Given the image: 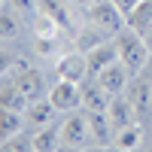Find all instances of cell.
<instances>
[{
    "mask_svg": "<svg viewBox=\"0 0 152 152\" xmlns=\"http://www.w3.org/2000/svg\"><path fill=\"white\" fill-rule=\"evenodd\" d=\"M143 40H146V43H149V49H152V31H149V34L143 37Z\"/></svg>",
    "mask_w": 152,
    "mask_h": 152,
    "instance_id": "obj_29",
    "label": "cell"
},
{
    "mask_svg": "<svg viewBox=\"0 0 152 152\" xmlns=\"http://www.w3.org/2000/svg\"><path fill=\"white\" fill-rule=\"evenodd\" d=\"M107 116H110L113 131H119V128H125V125H131V122H134L137 110H134L131 100H125L122 94H113V97H110V107H107Z\"/></svg>",
    "mask_w": 152,
    "mask_h": 152,
    "instance_id": "obj_9",
    "label": "cell"
},
{
    "mask_svg": "<svg viewBox=\"0 0 152 152\" xmlns=\"http://www.w3.org/2000/svg\"><path fill=\"white\" fill-rule=\"evenodd\" d=\"M73 3H79V6H91L94 0H73Z\"/></svg>",
    "mask_w": 152,
    "mask_h": 152,
    "instance_id": "obj_28",
    "label": "cell"
},
{
    "mask_svg": "<svg viewBox=\"0 0 152 152\" xmlns=\"http://www.w3.org/2000/svg\"><path fill=\"white\" fill-rule=\"evenodd\" d=\"M49 100H52V107L55 110H76V107H82V85L79 82H73V79H61L52 91H49Z\"/></svg>",
    "mask_w": 152,
    "mask_h": 152,
    "instance_id": "obj_4",
    "label": "cell"
},
{
    "mask_svg": "<svg viewBox=\"0 0 152 152\" xmlns=\"http://www.w3.org/2000/svg\"><path fill=\"white\" fill-rule=\"evenodd\" d=\"M9 67H12V55H9V52H3V49H0V76H3V73H6Z\"/></svg>",
    "mask_w": 152,
    "mask_h": 152,
    "instance_id": "obj_26",
    "label": "cell"
},
{
    "mask_svg": "<svg viewBox=\"0 0 152 152\" xmlns=\"http://www.w3.org/2000/svg\"><path fill=\"white\" fill-rule=\"evenodd\" d=\"M85 58H88V76H94L104 70V67H110L113 61H119V49H116V40L113 43H100V46H94V49H88L85 52Z\"/></svg>",
    "mask_w": 152,
    "mask_h": 152,
    "instance_id": "obj_8",
    "label": "cell"
},
{
    "mask_svg": "<svg viewBox=\"0 0 152 152\" xmlns=\"http://www.w3.org/2000/svg\"><path fill=\"white\" fill-rule=\"evenodd\" d=\"M125 24H128L131 31H137L140 37H146L152 31V0H143V3H137L131 9V15L125 18Z\"/></svg>",
    "mask_w": 152,
    "mask_h": 152,
    "instance_id": "obj_10",
    "label": "cell"
},
{
    "mask_svg": "<svg viewBox=\"0 0 152 152\" xmlns=\"http://www.w3.org/2000/svg\"><path fill=\"white\" fill-rule=\"evenodd\" d=\"M12 9H18V12H37L40 6H37V0H9Z\"/></svg>",
    "mask_w": 152,
    "mask_h": 152,
    "instance_id": "obj_24",
    "label": "cell"
},
{
    "mask_svg": "<svg viewBox=\"0 0 152 152\" xmlns=\"http://www.w3.org/2000/svg\"><path fill=\"white\" fill-rule=\"evenodd\" d=\"M85 119H88V134H91L94 146H113L116 131H113V125H110L107 110H91V113H85Z\"/></svg>",
    "mask_w": 152,
    "mask_h": 152,
    "instance_id": "obj_6",
    "label": "cell"
},
{
    "mask_svg": "<svg viewBox=\"0 0 152 152\" xmlns=\"http://www.w3.org/2000/svg\"><path fill=\"white\" fill-rule=\"evenodd\" d=\"M40 9H43V12H49V15H52V18H55L64 31L70 28V12H67V6L61 3V0H40Z\"/></svg>",
    "mask_w": 152,
    "mask_h": 152,
    "instance_id": "obj_18",
    "label": "cell"
},
{
    "mask_svg": "<svg viewBox=\"0 0 152 152\" xmlns=\"http://www.w3.org/2000/svg\"><path fill=\"white\" fill-rule=\"evenodd\" d=\"M110 91L100 82H91V85H82V110L91 113V110H107L110 107Z\"/></svg>",
    "mask_w": 152,
    "mask_h": 152,
    "instance_id": "obj_11",
    "label": "cell"
},
{
    "mask_svg": "<svg viewBox=\"0 0 152 152\" xmlns=\"http://www.w3.org/2000/svg\"><path fill=\"white\" fill-rule=\"evenodd\" d=\"M94 79L104 85L110 94H122V91H125V85H128V79H131V73H128V67H125L122 61H113V64L104 67V70L94 76Z\"/></svg>",
    "mask_w": 152,
    "mask_h": 152,
    "instance_id": "obj_7",
    "label": "cell"
},
{
    "mask_svg": "<svg viewBox=\"0 0 152 152\" xmlns=\"http://www.w3.org/2000/svg\"><path fill=\"white\" fill-rule=\"evenodd\" d=\"M55 40L58 37H37V52L40 55H52L55 52Z\"/></svg>",
    "mask_w": 152,
    "mask_h": 152,
    "instance_id": "obj_23",
    "label": "cell"
},
{
    "mask_svg": "<svg viewBox=\"0 0 152 152\" xmlns=\"http://www.w3.org/2000/svg\"><path fill=\"white\" fill-rule=\"evenodd\" d=\"M58 76L61 79H73V82H82L85 76H88V58L85 52L79 49V52H67V55H61L58 58Z\"/></svg>",
    "mask_w": 152,
    "mask_h": 152,
    "instance_id": "obj_5",
    "label": "cell"
},
{
    "mask_svg": "<svg viewBox=\"0 0 152 152\" xmlns=\"http://www.w3.org/2000/svg\"><path fill=\"white\" fill-rule=\"evenodd\" d=\"M15 37H18V21H15V15L0 9V40H15Z\"/></svg>",
    "mask_w": 152,
    "mask_h": 152,
    "instance_id": "obj_21",
    "label": "cell"
},
{
    "mask_svg": "<svg viewBox=\"0 0 152 152\" xmlns=\"http://www.w3.org/2000/svg\"><path fill=\"white\" fill-rule=\"evenodd\" d=\"M0 9H3V0H0Z\"/></svg>",
    "mask_w": 152,
    "mask_h": 152,
    "instance_id": "obj_30",
    "label": "cell"
},
{
    "mask_svg": "<svg viewBox=\"0 0 152 152\" xmlns=\"http://www.w3.org/2000/svg\"><path fill=\"white\" fill-rule=\"evenodd\" d=\"M52 113H58V110L52 107V100H46V104H34V107H31V122L43 125V122H49V116H52Z\"/></svg>",
    "mask_w": 152,
    "mask_h": 152,
    "instance_id": "obj_22",
    "label": "cell"
},
{
    "mask_svg": "<svg viewBox=\"0 0 152 152\" xmlns=\"http://www.w3.org/2000/svg\"><path fill=\"white\" fill-rule=\"evenodd\" d=\"M100 43H107V31L97 28V24H91V28H85L79 34V49H82V52H88V49H94Z\"/></svg>",
    "mask_w": 152,
    "mask_h": 152,
    "instance_id": "obj_19",
    "label": "cell"
},
{
    "mask_svg": "<svg viewBox=\"0 0 152 152\" xmlns=\"http://www.w3.org/2000/svg\"><path fill=\"white\" fill-rule=\"evenodd\" d=\"M116 49H119V61L128 67V73L131 76H140L143 67H146V61H149V43L137 31L128 28V31H119Z\"/></svg>",
    "mask_w": 152,
    "mask_h": 152,
    "instance_id": "obj_1",
    "label": "cell"
},
{
    "mask_svg": "<svg viewBox=\"0 0 152 152\" xmlns=\"http://www.w3.org/2000/svg\"><path fill=\"white\" fill-rule=\"evenodd\" d=\"M143 143V125L140 122H131V125H125V128H119L116 131V137H113V146L116 149H137Z\"/></svg>",
    "mask_w": 152,
    "mask_h": 152,
    "instance_id": "obj_12",
    "label": "cell"
},
{
    "mask_svg": "<svg viewBox=\"0 0 152 152\" xmlns=\"http://www.w3.org/2000/svg\"><path fill=\"white\" fill-rule=\"evenodd\" d=\"M18 131H21V113L0 107V146H3L9 137H15Z\"/></svg>",
    "mask_w": 152,
    "mask_h": 152,
    "instance_id": "obj_14",
    "label": "cell"
},
{
    "mask_svg": "<svg viewBox=\"0 0 152 152\" xmlns=\"http://www.w3.org/2000/svg\"><path fill=\"white\" fill-rule=\"evenodd\" d=\"M58 134H61V146H67V149H79V146H85L91 140V134H88V119L79 116V113H70V116L61 122Z\"/></svg>",
    "mask_w": 152,
    "mask_h": 152,
    "instance_id": "obj_2",
    "label": "cell"
},
{
    "mask_svg": "<svg viewBox=\"0 0 152 152\" xmlns=\"http://www.w3.org/2000/svg\"><path fill=\"white\" fill-rule=\"evenodd\" d=\"M113 3H116V9L122 12L125 18H128V15H131V9H134L137 3H143V0H113Z\"/></svg>",
    "mask_w": 152,
    "mask_h": 152,
    "instance_id": "obj_25",
    "label": "cell"
},
{
    "mask_svg": "<svg viewBox=\"0 0 152 152\" xmlns=\"http://www.w3.org/2000/svg\"><path fill=\"white\" fill-rule=\"evenodd\" d=\"M61 31H64V28H61V24L49 15V12L40 9V12L34 15V34H37V37H58Z\"/></svg>",
    "mask_w": 152,
    "mask_h": 152,
    "instance_id": "obj_17",
    "label": "cell"
},
{
    "mask_svg": "<svg viewBox=\"0 0 152 152\" xmlns=\"http://www.w3.org/2000/svg\"><path fill=\"white\" fill-rule=\"evenodd\" d=\"M15 85L21 88L28 97H37L40 94V88H43V76L37 73V70H28V67H21V73H18V79H15Z\"/></svg>",
    "mask_w": 152,
    "mask_h": 152,
    "instance_id": "obj_16",
    "label": "cell"
},
{
    "mask_svg": "<svg viewBox=\"0 0 152 152\" xmlns=\"http://www.w3.org/2000/svg\"><path fill=\"white\" fill-rule=\"evenodd\" d=\"M122 21H125V15L116 9L113 0H94V3L88 6V24H97V28H104L107 34H116Z\"/></svg>",
    "mask_w": 152,
    "mask_h": 152,
    "instance_id": "obj_3",
    "label": "cell"
},
{
    "mask_svg": "<svg viewBox=\"0 0 152 152\" xmlns=\"http://www.w3.org/2000/svg\"><path fill=\"white\" fill-rule=\"evenodd\" d=\"M131 104H134V110H137V116L143 119L146 113H149V107H152V85H137Z\"/></svg>",
    "mask_w": 152,
    "mask_h": 152,
    "instance_id": "obj_20",
    "label": "cell"
},
{
    "mask_svg": "<svg viewBox=\"0 0 152 152\" xmlns=\"http://www.w3.org/2000/svg\"><path fill=\"white\" fill-rule=\"evenodd\" d=\"M28 94L21 91V88L12 82V85H6V88H0V107L3 110H15V113H21V110H28Z\"/></svg>",
    "mask_w": 152,
    "mask_h": 152,
    "instance_id": "obj_13",
    "label": "cell"
},
{
    "mask_svg": "<svg viewBox=\"0 0 152 152\" xmlns=\"http://www.w3.org/2000/svg\"><path fill=\"white\" fill-rule=\"evenodd\" d=\"M3 149H24V140L21 137H9V140L3 143Z\"/></svg>",
    "mask_w": 152,
    "mask_h": 152,
    "instance_id": "obj_27",
    "label": "cell"
},
{
    "mask_svg": "<svg viewBox=\"0 0 152 152\" xmlns=\"http://www.w3.org/2000/svg\"><path fill=\"white\" fill-rule=\"evenodd\" d=\"M61 146V134H58V128H40L34 134V140H31V149L34 152H52V149H58Z\"/></svg>",
    "mask_w": 152,
    "mask_h": 152,
    "instance_id": "obj_15",
    "label": "cell"
}]
</instances>
